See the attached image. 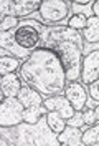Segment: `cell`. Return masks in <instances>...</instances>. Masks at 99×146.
I'll return each mask as SVG.
<instances>
[{
  "mask_svg": "<svg viewBox=\"0 0 99 146\" xmlns=\"http://www.w3.org/2000/svg\"><path fill=\"white\" fill-rule=\"evenodd\" d=\"M7 52H5V50H3V48H0V58H2V56H7Z\"/></svg>",
  "mask_w": 99,
  "mask_h": 146,
  "instance_id": "29",
  "label": "cell"
},
{
  "mask_svg": "<svg viewBox=\"0 0 99 146\" xmlns=\"http://www.w3.org/2000/svg\"><path fill=\"white\" fill-rule=\"evenodd\" d=\"M43 106L48 111H56L61 118L68 119L69 116H73L74 108L71 106V103L66 100L63 93H58V95H51V96H45L43 100Z\"/></svg>",
  "mask_w": 99,
  "mask_h": 146,
  "instance_id": "9",
  "label": "cell"
},
{
  "mask_svg": "<svg viewBox=\"0 0 99 146\" xmlns=\"http://www.w3.org/2000/svg\"><path fill=\"white\" fill-rule=\"evenodd\" d=\"M22 62L17 60L15 56L7 55V56H2L0 58V75H7V73H13L20 68Z\"/></svg>",
  "mask_w": 99,
  "mask_h": 146,
  "instance_id": "20",
  "label": "cell"
},
{
  "mask_svg": "<svg viewBox=\"0 0 99 146\" xmlns=\"http://www.w3.org/2000/svg\"><path fill=\"white\" fill-rule=\"evenodd\" d=\"M81 133H83L81 128L68 126V125H66L63 131L56 135V138H58V141H60L61 146H83Z\"/></svg>",
  "mask_w": 99,
  "mask_h": 146,
  "instance_id": "14",
  "label": "cell"
},
{
  "mask_svg": "<svg viewBox=\"0 0 99 146\" xmlns=\"http://www.w3.org/2000/svg\"><path fill=\"white\" fill-rule=\"evenodd\" d=\"M63 95L66 96V100L71 103L74 111H83L84 110V103H86V98H88V91H86V86L79 80L78 82L66 83V86H64V90H63Z\"/></svg>",
  "mask_w": 99,
  "mask_h": 146,
  "instance_id": "8",
  "label": "cell"
},
{
  "mask_svg": "<svg viewBox=\"0 0 99 146\" xmlns=\"http://www.w3.org/2000/svg\"><path fill=\"white\" fill-rule=\"evenodd\" d=\"M20 22L33 27L38 32V35H40L38 46L51 48L63 60L64 66H66V82H78L79 80V65H81L83 58V46H84L81 32L68 28L66 25L46 27L30 17H27L25 20H20Z\"/></svg>",
  "mask_w": 99,
  "mask_h": 146,
  "instance_id": "2",
  "label": "cell"
},
{
  "mask_svg": "<svg viewBox=\"0 0 99 146\" xmlns=\"http://www.w3.org/2000/svg\"><path fill=\"white\" fill-rule=\"evenodd\" d=\"M0 48H3L9 55L15 56L20 62H25L27 56L31 53V52L23 50L22 46H18V43L15 42V38H13V32L12 30L10 32H0Z\"/></svg>",
  "mask_w": 99,
  "mask_h": 146,
  "instance_id": "10",
  "label": "cell"
},
{
  "mask_svg": "<svg viewBox=\"0 0 99 146\" xmlns=\"http://www.w3.org/2000/svg\"><path fill=\"white\" fill-rule=\"evenodd\" d=\"M18 18L12 17V15H7V17L3 18L2 22H0V32H10V30H15L18 27Z\"/></svg>",
  "mask_w": 99,
  "mask_h": 146,
  "instance_id": "23",
  "label": "cell"
},
{
  "mask_svg": "<svg viewBox=\"0 0 99 146\" xmlns=\"http://www.w3.org/2000/svg\"><path fill=\"white\" fill-rule=\"evenodd\" d=\"M98 106H99V100H92L91 96H88V98H86L84 108H88V110H94V108H98Z\"/></svg>",
  "mask_w": 99,
  "mask_h": 146,
  "instance_id": "27",
  "label": "cell"
},
{
  "mask_svg": "<svg viewBox=\"0 0 99 146\" xmlns=\"http://www.w3.org/2000/svg\"><path fill=\"white\" fill-rule=\"evenodd\" d=\"M25 145H48L60 146V141L41 116L38 123L28 125L25 121L15 126H0V146H25Z\"/></svg>",
  "mask_w": 99,
  "mask_h": 146,
  "instance_id": "3",
  "label": "cell"
},
{
  "mask_svg": "<svg viewBox=\"0 0 99 146\" xmlns=\"http://www.w3.org/2000/svg\"><path fill=\"white\" fill-rule=\"evenodd\" d=\"M91 10H92V17H98V15H99V2H98V0H94V2H92Z\"/></svg>",
  "mask_w": 99,
  "mask_h": 146,
  "instance_id": "28",
  "label": "cell"
},
{
  "mask_svg": "<svg viewBox=\"0 0 99 146\" xmlns=\"http://www.w3.org/2000/svg\"><path fill=\"white\" fill-rule=\"evenodd\" d=\"M41 0H10L9 15L15 18H27L31 13H35L40 7Z\"/></svg>",
  "mask_w": 99,
  "mask_h": 146,
  "instance_id": "11",
  "label": "cell"
},
{
  "mask_svg": "<svg viewBox=\"0 0 99 146\" xmlns=\"http://www.w3.org/2000/svg\"><path fill=\"white\" fill-rule=\"evenodd\" d=\"M81 113H83V121H84V125L91 126V125L99 123V106H98V108H94V110L84 108Z\"/></svg>",
  "mask_w": 99,
  "mask_h": 146,
  "instance_id": "22",
  "label": "cell"
},
{
  "mask_svg": "<svg viewBox=\"0 0 99 146\" xmlns=\"http://www.w3.org/2000/svg\"><path fill=\"white\" fill-rule=\"evenodd\" d=\"M46 118V125H48V128L53 131L54 135H58V133H61L64 129V126H66V119L61 118L56 111H48L45 115Z\"/></svg>",
  "mask_w": 99,
  "mask_h": 146,
  "instance_id": "19",
  "label": "cell"
},
{
  "mask_svg": "<svg viewBox=\"0 0 99 146\" xmlns=\"http://www.w3.org/2000/svg\"><path fill=\"white\" fill-rule=\"evenodd\" d=\"M88 86V95H89L92 100H99V82L96 80V82L89 83V85H86Z\"/></svg>",
  "mask_w": 99,
  "mask_h": 146,
  "instance_id": "25",
  "label": "cell"
},
{
  "mask_svg": "<svg viewBox=\"0 0 99 146\" xmlns=\"http://www.w3.org/2000/svg\"><path fill=\"white\" fill-rule=\"evenodd\" d=\"M13 32V38L18 43V46H22L23 50L27 52H33L35 48H38V43H40V35L33 27H30L27 23H22L18 22V27Z\"/></svg>",
  "mask_w": 99,
  "mask_h": 146,
  "instance_id": "7",
  "label": "cell"
},
{
  "mask_svg": "<svg viewBox=\"0 0 99 146\" xmlns=\"http://www.w3.org/2000/svg\"><path fill=\"white\" fill-rule=\"evenodd\" d=\"M23 105L18 98H5L0 101V126H15L23 121Z\"/></svg>",
  "mask_w": 99,
  "mask_h": 146,
  "instance_id": "5",
  "label": "cell"
},
{
  "mask_svg": "<svg viewBox=\"0 0 99 146\" xmlns=\"http://www.w3.org/2000/svg\"><path fill=\"white\" fill-rule=\"evenodd\" d=\"M92 2L94 0H69V12H73V15H84L89 18L92 17Z\"/></svg>",
  "mask_w": 99,
  "mask_h": 146,
  "instance_id": "17",
  "label": "cell"
},
{
  "mask_svg": "<svg viewBox=\"0 0 99 146\" xmlns=\"http://www.w3.org/2000/svg\"><path fill=\"white\" fill-rule=\"evenodd\" d=\"M22 78L17 72L13 73H7V75H2V82H0V88L3 91L5 98H17L18 91L22 88Z\"/></svg>",
  "mask_w": 99,
  "mask_h": 146,
  "instance_id": "12",
  "label": "cell"
},
{
  "mask_svg": "<svg viewBox=\"0 0 99 146\" xmlns=\"http://www.w3.org/2000/svg\"><path fill=\"white\" fill-rule=\"evenodd\" d=\"M66 125L68 126H76V128H81L84 126V121H83V113L81 111H74L73 113V116H69V118L66 119Z\"/></svg>",
  "mask_w": 99,
  "mask_h": 146,
  "instance_id": "24",
  "label": "cell"
},
{
  "mask_svg": "<svg viewBox=\"0 0 99 146\" xmlns=\"http://www.w3.org/2000/svg\"><path fill=\"white\" fill-rule=\"evenodd\" d=\"M17 98H18V101L23 105V108H30V106H35V105H41L43 100H45V96H43L40 91H36L35 88H31V86H28V85H22Z\"/></svg>",
  "mask_w": 99,
  "mask_h": 146,
  "instance_id": "13",
  "label": "cell"
},
{
  "mask_svg": "<svg viewBox=\"0 0 99 146\" xmlns=\"http://www.w3.org/2000/svg\"><path fill=\"white\" fill-rule=\"evenodd\" d=\"M81 36L84 43L99 45V18L98 17L88 18V25L84 27V30H81Z\"/></svg>",
  "mask_w": 99,
  "mask_h": 146,
  "instance_id": "15",
  "label": "cell"
},
{
  "mask_svg": "<svg viewBox=\"0 0 99 146\" xmlns=\"http://www.w3.org/2000/svg\"><path fill=\"white\" fill-rule=\"evenodd\" d=\"M5 100V95H3V91H2V88H0V101Z\"/></svg>",
  "mask_w": 99,
  "mask_h": 146,
  "instance_id": "30",
  "label": "cell"
},
{
  "mask_svg": "<svg viewBox=\"0 0 99 146\" xmlns=\"http://www.w3.org/2000/svg\"><path fill=\"white\" fill-rule=\"evenodd\" d=\"M86 25H88V18L84 15H71L68 18V22H66V27L73 28V30H78V32L84 30Z\"/></svg>",
  "mask_w": 99,
  "mask_h": 146,
  "instance_id": "21",
  "label": "cell"
},
{
  "mask_svg": "<svg viewBox=\"0 0 99 146\" xmlns=\"http://www.w3.org/2000/svg\"><path fill=\"white\" fill-rule=\"evenodd\" d=\"M0 82H2V75H0Z\"/></svg>",
  "mask_w": 99,
  "mask_h": 146,
  "instance_id": "31",
  "label": "cell"
},
{
  "mask_svg": "<svg viewBox=\"0 0 99 146\" xmlns=\"http://www.w3.org/2000/svg\"><path fill=\"white\" fill-rule=\"evenodd\" d=\"M99 78V50L84 55L79 65V82L86 86Z\"/></svg>",
  "mask_w": 99,
  "mask_h": 146,
  "instance_id": "6",
  "label": "cell"
},
{
  "mask_svg": "<svg viewBox=\"0 0 99 146\" xmlns=\"http://www.w3.org/2000/svg\"><path fill=\"white\" fill-rule=\"evenodd\" d=\"M46 113H48V110L43 106V103L41 105H35V106H30V108H25L23 110V121L28 123V125H35L40 121L41 116H45Z\"/></svg>",
  "mask_w": 99,
  "mask_h": 146,
  "instance_id": "16",
  "label": "cell"
},
{
  "mask_svg": "<svg viewBox=\"0 0 99 146\" xmlns=\"http://www.w3.org/2000/svg\"><path fill=\"white\" fill-rule=\"evenodd\" d=\"M81 143H83V146H98L99 145V123L91 125L89 128L83 129Z\"/></svg>",
  "mask_w": 99,
  "mask_h": 146,
  "instance_id": "18",
  "label": "cell"
},
{
  "mask_svg": "<svg viewBox=\"0 0 99 146\" xmlns=\"http://www.w3.org/2000/svg\"><path fill=\"white\" fill-rule=\"evenodd\" d=\"M10 9V0H0V22L9 15Z\"/></svg>",
  "mask_w": 99,
  "mask_h": 146,
  "instance_id": "26",
  "label": "cell"
},
{
  "mask_svg": "<svg viewBox=\"0 0 99 146\" xmlns=\"http://www.w3.org/2000/svg\"><path fill=\"white\" fill-rule=\"evenodd\" d=\"M22 82L40 91L43 96L63 93L66 86V66L51 48L38 46L18 68Z\"/></svg>",
  "mask_w": 99,
  "mask_h": 146,
  "instance_id": "1",
  "label": "cell"
},
{
  "mask_svg": "<svg viewBox=\"0 0 99 146\" xmlns=\"http://www.w3.org/2000/svg\"><path fill=\"white\" fill-rule=\"evenodd\" d=\"M69 0H41L40 7L30 18H35L41 25H66L69 18Z\"/></svg>",
  "mask_w": 99,
  "mask_h": 146,
  "instance_id": "4",
  "label": "cell"
}]
</instances>
